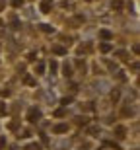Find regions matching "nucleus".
Segmentation results:
<instances>
[{"label":"nucleus","instance_id":"obj_1","mask_svg":"<svg viewBox=\"0 0 140 150\" xmlns=\"http://www.w3.org/2000/svg\"><path fill=\"white\" fill-rule=\"evenodd\" d=\"M41 119V109L39 107H29V111H27V121L29 123H37Z\"/></svg>","mask_w":140,"mask_h":150},{"label":"nucleus","instance_id":"obj_2","mask_svg":"<svg viewBox=\"0 0 140 150\" xmlns=\"http://www.w3.org/2000/svg\"><path fill=\"white\" fill-rule=\"evenodd\" d=\"M66 131H68V125H66V123H58V125H55V127H53V133H56V134L66 133Z\"/></svg>","mask_w":140,"mask_h":150},{"label":"nucleus","instance_id":"obj_3","mask_svg":"<svg viewBox=\"0 0 140 150\" xmlns=\"http://www.w3.org/2000/svg\"><path fill=\"white\" fill-rule=\"evenodd\" d=\"M51 8H53V0H43V2H41V12H43V14H49Z\"/></svg>","mask_w":140,"mask_h":150},{"label":"nucleus","instance_id":"obj_4","mask_svg":"<svg viewBox=\"0 0 140 150\" xmlns=\"http://www.w3.org/2000/svg\"><path fill=\"white\" fill-rule=\"evenodd\" d=\"M62 74H64V76H66V78H70V76H72V64H68V62H64V64H62Z\"/></svg>","mask_w":140,"mask_h":150},{"label":"nucleus","instance_id":"obj_5","mask_svg":"<svg viewBox=\"0 0 140 150\" xmlns=\"http://www.w3.org/2000/svg\"><path fill=\"white\" fill-rule=\"evenodd\" d=\"M53 53L55 55H66V49L61 47V45H53Z\"/></svg>","mask_w":140,"mask_h":150},{"label":"nucleus","instance_id":"obj_6","mask_svg":"<svg viewBox=\"0 0 140 150\" xmlns=\"http://www.w3.org/2000/svg\"><path fill=\"white\" fill-rule=\"evenodd\" d=\"M99 37L109 41V39H113V33H111V31H107V29H99Z\"/></svg>","mask_w":140,"mask_h":150},{"label":"nucleus","instance_id":"obj_7","mask_svg":"<svg viewBox=\"0 0 140 150\" xmlns=\"http://www.w3.org/2000/svg\"><path fill=\"white\" fill-rule=\"evenodd\" d=\"M111 49H113V47H111V43H107V41H103V43L99 45V51H101V53H109Z\"/></svg>","mask_w":140,"mask_h":150},{"label":"nucleus","instance_id":"obj_8","mask_svg":"<svg viewBox=\"0 0 140 150\" xmlns=\"http://www.w3.org/2000/svg\"><path fill=\"white\" fill-rule=\"evenodd\" d=\"M119 98H121V92H119V90H113V92H111V100L115 101V103H117Z\"/></svg>","mask_w":140,"mask_h":150},{"label":"nucleus","instance_id":"obj_9","mask_svg":"<svg viewBox=\"0 0 140 150\" xmlns=\"http://www.w3.org/2000/svg\"><path fill=\"white\" fill-rule=\"evenodd\" d=\"M35 72H37V74H45V64H43V62H39V64L35 67Z\"/></svg>","mask_w":140,"mask_h":150},{"label":"nucleus","instance_id":"obj_10","mask_svg":"<svg viewBox=\"0 0 140 150\" xmlns=\"http://www.w3.org/2000/svg\"><path fill=\"white\" fill-rule=\"evenodd\" d=\"M39 28H41V31H45V33H53V28H51V25H47V23H41Z\"/></svg>","mask_w":140,"mask_h":150},{"label":"nucleus","instance_id":"obj_11","mask_svg":"<svg viewBox=\"0 0 140 150\" xmlns=\"http://www.w3.org/2000/svg\"><path fill=\"white\" fill-rule=\"evenodd\" d=\"M115 133H117L119 139H123V137H125V127H117V129H115Z\"/></svg>","mask_w":140,"mask_h":150},{"label":"nucleus","instance_id":"obj_12","mask_svg":"<svg viewBox=\"0 0 140 150\" xmlns=\"http://www.w3.org/2000/svg\"><path fill=\"white\" fill-rule=\"evenodd\" d=\"M113 8H115V10H121V8H123V0H115V2H113Z\"/></svg>","mask_w":140,"mask_h":150},{"label":"nucleus","instance_id":"obj_13","mask_svg":"<svg viewBox=\"0 0 140 150\" xmlns=\"http://www.w3.org/2000/svg\"><path fill=\"white\" fill-rule=\"evenodd\" d=\"M12 6L14 8H20V6H23V0H12Z\"/></svg>","mask_w":140,"mask_h":150},{"label":"nucleus","instance_id":"obj_14","mask_svg":"<svg viewBox=\"0 0 140 150\" xmlns=\"http://www.w3.org/2000/svg\"><path fill=\"white\" fill-rule=\"evenodd\" d=\"M27 150H41V144H37V142H33V144H29Z\"/></svg>","mask_w":140,"mask_h":150},{"label":"nucleus","instance_id":"obj_15","mask_svg":"<svg viewBox=\"0 0 140 150\" xmlns=\"http://www.w3.org/2000/svg\"><path fill=\"white\" fill-rule=\"evenodd\" d=\"M49 67H51V72H56V68H58V64H56L55 61H51V64H49Z\"/></svg>","mask_w":140,"mask_h":150},{"label":"nucleus","instance_id":"obj_16","mask_svg":"<svg viewBox=\"0 0 140 150\" xmlns=\"http://www.w3.org/2000/svg\"><path fill=\"white\" fill-rule=\"evenodd\" d=\"M25 84H29V86H33V84H35V80H33L31 76H25Z\"/></svg>","mask_w":140,"mask_h":150},{"label":"nucleus","instance_id":"obj_17","mask_svg":"<svg viewBox=\"0 0 140 150\" xmlns=\"http://www.w3.org/2000/svg\"><path fill=\"white\" fill-rule=\"evenodd\" d=\"M64 113H66V111H64V109H56V111H55V117H62V115H64Z\"/></svg>","mask_w":140,"mask_h":150},{"label":"nucleus","instance_id":"obj_18","mask_svg":"<svg viewBox=\"0 0 140 150\" xmlns=\"http://www.w3.org/2000/svg\"><path fill=\"white\" fill-rule=\"evenodd\" d=\"M70 101H72V100H70V98H62V100H61V103H62V105H68Z\"/></svg>","mask_w":140,"mask_h":150},{"label":"nucleus","instance_id":"obj_19","mask_svg":"<svg viewBox=\"0 0 140 150\" xmlns=\"http://www.w3.org/2000/svg\"><path fill=\"white\" fill-rule=\"evenodd\" d=\"M8 127H10V129H12V131H16V129H18V123H16V121H12V123H10V125H8Z\"/></svg>","mask_w":140,"mask_h":150},{"label":"nucleus","instance_id":"obj_20","mask_svg":"<svg viewBox=\"0 0 140 150\" xmlns=\"http://www.w3.org/2000/svg\"><path fill=\"white\" fill-rule=\"evenodd\" d=\"M90 133H91V134H95V133H99V127H91V129H90Z\"/></svg>","mask_w":140,"mask_h":150},{"label":"nucleus","instance_id":"obj_21","mask_svg":"<svg viewBox=\"0 0 140 150\" xmlns=\"http://www.w3.org/2000/svg\"><path fill=\"white\" fill-rule=\"evenodd\" d=\"M76 64H78V67H82V68H86V62L84 61H76Z\"/></svg>","mask_w":140,"mask_h":150},{"label":"nucleus","instance_id":"obj_22","mask_svg":"<svg viewBox=\"0 0 140 150\" xmlns=\"http://www.w3.org/2000/svg\"><path fill=\"white\" fill-rule=\"evenodd\" d=\"M6 146V139H0V148H4Z\"/></svg>","mask_w":140,"mask_h":150},{"label":"nucleus","instance_id":"obj_23","mask_svg":"<svg viewBox=\"0 0 140 150\" xmlns=\"http://www.w3.org/2000/svg\"><path fill=\"white\" fill-rule=\"evenodd\" d=\"M4 113H6V109H4V105L0 103V115H4Z\"/></svg>","mask_w":140,"mask_h":150}]
</instances>
